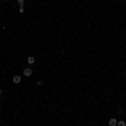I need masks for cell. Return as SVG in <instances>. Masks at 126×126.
I'll use <instances>...</instances> for the list:
<instances>
[{
  "label": "cell",
  "instance_id": "cell-1",
  "mask_svg": "<svg viewBox=\"0 0 126 126\" xmlns=\"http://www.w3.org/2000/svg\"><path fill=\"white\" fill-rule=\"evenodd\" d=\"M22 74H24L25 78H30V76H32V67H25V69H24V72H22Z\"/></svg>",
  "mask_w": 126,
  "mask_h": 126
},
{
  "label": "cell",
  "instance_id": "cell-2",
  "mask_svg": "<svg viewBox=\"0 0 126 126\" xmlns=\"http://www.w3.org/2000/svg\"><path fill=\"white\" fill-rule=\"evenodd\" d=\"M108 125H109V126H116V125H118V118H109Z\"/></svg>",
  "mask_w": 126,
  "mask_h": 126
},
{
  "label": "cell",
  "instance_id": "cell-3",
  "mask_svg": "<svg viewBox=\"0 0 126 126\" xmlns=\"http://www.w3.org/2000/svg\"><path fill=\"white\" fill-rule=\"evenodd\" d=\"M27 64H29V66L35 64V57H34V56H29V57H27Z\"/></svg>",
  "mask_w": 126,
  "mask_h": 126
},
{
  "label": "cell",
  "instance_id": "cell-4",
  "mask_svg": "<svg viewBox=\"0 0 126 126\" xmlns=\"http://www.w3.org/2000/svg\"><path fill=\"white\" fill-rule=\"evenodd\" d=\"M20 81H22L20 76H14V78H12V82H14V84H20Z\"/></svg>",
  "mask_w": 126,
  "mask_h": 126
},
{
  "label": "cell",
  "instance_id": "cell-5",
  "mask_svg": "<svg viewBox=\"0 0 126 126\" xmlns=\"http://www.w3.org/2000/svg\"><path fill=\"white\" fill-rule=\"evenodd\" d=\"M116 126H126V121H125V119H118V125Z\"/></svg>",
  "mask_w": 126,
  "mask_h": 126
},
{
  "label": "cell",
  "instance_id": "cell-6",
  "mask_svg": "<svg viewBox=\"0 0 126 126\" xmlns=\"http://www.w3.org/2000/svg\"><path fill=\"white\" fill-rule=\"evenodd\" d=\"M44 84V79H37V86H42Z\"/></svg>",
  "mask_w": 126,
  "mask_h": 126
},
{
  "label": "cell",
  "instance_id": "cell-7",
  "mask_svg": "<svg viewBox=\"0 0 126 126\" xmlns=\"http://www.w3.org/2000/svg\"><path fill=\"white\" fill-rule=\"evenodd\" d=\"M19 12H20V14H24V12H25V9H24V5H20V7H19Z\"/></svg>",
  "mask_w": 126,
  "mask_h": 126
},
{
  "label": "cell",
  "instance_id": "cell-8",
  "mask_svg": "<svg viewBox=\"0 0 126 126\" xmlns=\"http://www.w3.org/2000/svg\"><path fill=\"white\" fill-rule=\"evenodd\" d=\"M17 2H19V5H24V2H25V0H17Z\"/></svg>",
  "mask_w": 126,
  "mask_h": 126
},
{
  "label": "cell",
  "instance_id": "cell-9",
  "mask_svg": "<svg viewBox=\"0 0 126 126\" xmlns=\"http://www.w3.org/2000/svg\"><path fill=\"white\" fill-rule=\"evenodd\" d=\"M3 96V89H0V97Z\"/></svg>",
  "mask_w": 126,
  "mask_h": 126
}]
</instances>
